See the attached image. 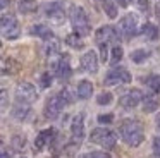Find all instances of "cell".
Returning a JSON list of instances; mask_svg holds the SVG:
<instances>
[{
    "instance_id": "18",
    "label": "cell",
    "mask_w": 160,
    "mask_h": 158,
    "mask_svg": "<svg viewBox=\"0 0 160 158\" xmlns=\"http://www.w3.org/2000/svg\"><path fill=\"white\" fill-rule=\"evenodd\" d=\"M31 34H35V36L42 38V40H47V41L53 38L52 29H50L48 26H45V24H35V26L31 27Z\"/></svg>"
},
{
    "instance_id": "38",
    "label": "cell",
    "mask_w": 160,
    "mask_h": 158,
    "mask_svg": "<svg viewBox=\"0 0 160 158\" xmlns=\"http://www.w3.org/2000/svg\"><path fill=\"white\" fill-rule=\"evenodd\" d=\"M155 16H157V17H158V19H160V2H158V3H157V5H155Z\"/></svg>"
},
{
    "instance_id": "22",
    "label": "cell",
    "mask_w": 160,
    "mask_h": 158,
    "mask_svg": "<svg viewBox=\"0 0 160 158\" xmlns=\"http://www.w3.org/2000/svg\"><path fill=\"white\" fill-rule=\"evenodd\" d=\"M19 69V64L14 60V58H5L4 65H2V74L7 76V74H16Z\"/></svg>"
},
{
    "instance_id": "5",
    "label": "cell",
    "mask_w": 160,
    "mask_h": 158,
    "mask_svg": "<svg viewBox=\"0 0 160 158\" xmlns=\"http://www.w3.org/2000/svg\"><path fill=\"white\" fill-rule=\"evenodd\" d=\"M138 33V17L134 14H126L121 21H119V34L129 40Z\"/></svg>"
},
{
    "instance_id": "27",
    "label": "cell",
    "mask_w": 160,
    "mask_h": 158,
    "mask_svg": "<svg viewBox=\"0 0 160 158\" xmlns=\"http://www.w3.org/2000/svg\"><path fill=\"white\" fill-rule=\"evenodd\" d=\"M103 9H105V14H107L110 19H115V17H117V5H115L112 0H103Z\"/></svg>"
},
{
    "instance_id": "15",
    "label": "cell",
    "mask_w": 160,
    "mask_h": 158,
    "mask_svg": "<svg viewBox=\"0 0 160 158\" xmlns=\"http://www.w3.org/2000/svg\"><path fill=\"white\" fill-rule=\"evenodd\" d=\"M45 14L50 21L53 22H62L64 19V9L59 2H52V3H47L45 5Z\"/></svg>"
},
{
    "instance_id": "34",
    "label": "cell",
    "mask_w": 160,
    "mask_h": 158,
    "mask_svg": "<svg viewBox=\"0 0 160 158\" xmlns=\"http://www.w3.org/2000/svg\"><path fill=\"white\" fill-rule=\"evenodd\" d=\"M152 148H153V155L160 158V136L153 137V144H152Z\"/></svg>"
},
{
    "instance_id": "33",
    "label": "cell",
    "mask_w": 160,
    "mask_h": 158,
    "mask_svg": "<svg viewBox=\"0 0 160 158\" xmlns=\"http://www.w3.org/2000/svg\"><path fill=\"white\" fill-rule=\"evenodd\" d=\"M98 122L100 124H112L114 122V113H102V115H98Z\"/></svg>"
},
{
    "instance_id": "35",
    "label": "cell",
    "mask_w": 160,
    "mask_h": 158,
    "mask_svg": "<svg viewBox=\"0 0 160 158\" xmlns=\"http://www.w3.org/2000/svg\"><path fill=\"white\" fill-rule=\"evenodd\" d=\"M100 47V53H102V60H107L108 58V47H107V43H102V45H98Z\"/></svg>"
},
{
    "instance_id": "26",
    "label": "cell",
    "mask_w": 160,
    "mask_h": 158,
    "mask_svg": "<svg viewBox=\"0 0 160 158\" xmlns=\"http://www.w3.org/2000/svg\"><path fill=\"white\" fill-rule=\"evenodd\" d=\"M55 96L59 98V101H60V105H62V106H67V105H71V103H72V96H71V91L67 88L60 89Z\"/></svg>"
},
{
    "instance_id": "28",
    "label": "cell",
    "mask_w": 160,
    "mask_h": 158,
    "mask_svg": "<svg viewBox=\"0 0 160 158\" xmlns=\"http://www.w3.org/2000/svg\"><path fill=\"white\" fill-rule=\"evenodd\" d=\"M11 144H12V148H14L16 151H21L22 148L26 146V137H24V136H19V134H16V136H12Z\"/></svg>"
},
{
    "instance_id": "29",
    "label": "cell",
    "mask_w": 160,
    "mask_h": 158,
    "mask_svg": "<svg viewBox=\"0 0 160 158\" xmlns=\"http://www.w3.org/2000/svg\"><path fill=\"white\" fill-rule=\"evenodd\" d=\"M145 82H146V86H150L155 93H160V76H150V77L145 79Z\"/></svg>"
},
{
    "instance_id": "36",
    "label": "cell",
    "mask_w": 160,
    "mask_h": 158,
    "mask_svg": "<svg viewBox=\"0 0 160 158\" xmlns=\"http://www.w3.org/2000/svg\"><path fill=\"white\" fill-rule=\"evenodd\" d=\"M2 106H7V91L5 89H2Z\"/></svg>"
},
{
    "instance_id": "21",
    "label": "cell",
    "mask_w": 160,
    "mask_h": 158,
    "mask_svg": "<svg viewBox=\"0 0 160 158\" xmlns=\"http://www.w3.org/2000/svg\"><path fill=\"white\" fill-rule=\"evenodd\" d=\"M129 57H131V60L134 62V64H143V62L150 57V52L145 50V48H136V50L131 52Z\"/></svg>"
},
{
    "instance_id": "37",
    "label": "cell",
    "mask_w": 160,
    "mask_h": 158,
    "mask_svg": "<svg viewBox=\"0 0 160 158\" xmlns=\"http://www.w3.org/2000/svg\"><path fill=\"white\" fill-rule=\"evenodd\" d=\"M129 2H131V0H117V3H119L121 7H128Z\"/></svg>"
},
{
    "instance_id": "23",
    "label": "cell",
    "mask_w": 160,
    "mask_h": 158,
    "mask_svg": "<svg viewBox=\"0 0 160 158\" xmlns=\"http://www.w3.org/2000/svg\"><path fill=\"white\" fill-rule=\"evenodd\" d=\"M60 52V43L55 40V38H52V40L47 41L45 45V53L48 55V57H53V55H57Z\"/></svg>"
},
{
    "instance_id": "6",
    "label": "cell",
    "mask_w": 160,
    "mask_h": 158,
    "mask_svg": "<svg viewBox=\"0 0 160 158\" xmlns=\"http://www.w3.org/2000/svg\"><path fill=\"white\" fill-rule=\"evenodd\" d=\"M36 98H38V91L31 82H19L18 84V88H16V100L18 101L31 105L33 101H36Z\"/></svg>"
},
{
    "instance_id": "25",
    "label": "cell",
    "mask_w": 160,
    "mask_h": 158,
    "mask_svg": "<svg viewBox=\"0 0 160 158\" xmlns=\"http://www.w3.org/2000/svg\"><path fill=\"white\" fill-rule=\"evenodd\" d=\"M66 43L69 45L71 48H76V50H81V48L84 47V43L81 41V36H79V34H76V33L69 34V36L66 38Z\"/></svg>"
},
{
    "instance_id": "17",
    "label": "cell",
    "mask_w": 160,
    "mask_h": 158,
    "mask_svg": "<svg viewBox=\"0 0 160 158\" xmlns=\"http://www.w3.org/2000/svg\"><path fill=\"white\" fill-rule=\"evenodd\" d=\"M78 98L81 100H88L91 95H93V84H91V81H88V79H83V81L78 84Z\"/></svg>"
},
{
    "instance_id": "1",
    "label": "cell",
    "mask_w": 160,
    "mask_h": 158,
    "mask_svg": "<svg viewBox=\"0 0 160 158\" xmlns=\"http://www.w3.org/2000/svg\"><path fill=\"white\" fill-rule=\"evenodd\" d=\"M119 134H121L122 141H124L128 146H139L145 139V132H143V126L139 120L134 119H126L121 122L119 126Z\"/></svg>"
},
{
    "instance_id": "40",
    "label": "cell",
    "mask_w": 160,
    "mask_h": 158,
    "mask_svg": "<svg viewBox=\"0 0 160 158\" xmlns=\"http://www.w3.org/2000/svg\"><path fill=\"white\" fill-rule=\"evenodd\" d=\"M7 3H11V0H2V5H0V7H2V9H5V7H7Z\"/></svg>"
},
{
    "instance_id": "30",
    "label": "cell",
    "mask_w": 160,
    "mask_h": 158,
    "mask_svg": "<svg viewBox=\"0 0 160 158\" xmlns=\"http://www.w3.org/2000/svg\"><path fill=\"white\" fill-rule=\"evenodd\" d=\"M112 100H114V95L110 91H103L97 96V103L98 105H110Z\"/></svg>"
},
{
    "instance_id": "32",
    "label": "cell",
    "mask_w": 160,
    "mask_h": 158,
    "mask_svg": "<svg viewBox=\"0 0 160 158\" xmlns=\"http://www.w3.org/2000/svg\"><path fill=\"white\" fill-rule=\"evenodd\" d=\"M52 82H53V77H52V74H50V72H43V74L40 76V86H42L43 89L50 88V86H52Z\"/></svg>"
},
{
    "instance_id": "39",
    "label": "cell",
    "mask_w": 160,
    "mask_h": 158,
    "mask_svg": "<svg viewBox=\"0 0 160 158\" xmlns=\"http://www.w3.org/2000/svg\"><path fill=\"white\" fill-rule=\"evenodd\" d=\"M2 158H11V153H7V150H2Z\"/></svg>"
},
{
    "instance_id": "7",
    "label": "cell",
    "mask_w": 160,
    "mask_h": 158,
    "mask_svg": "<svg viewBox=\"0 0 160 158\" xmlns=\"http://www.w3.org/2000/svg\"><path fill=\"white\" fill-rule=\"evenodd\" d=\"M2 31L7 40H16L21 34V27H19L18 21L14 16H2Z\"/></svg>"
},
{
    "instance_id": "9",
    "label": "cell",
    "mask_w": 160,
    "mask_h": 158,
    "mask_svg": "<svg viewBox=\"0 0 160 158\" xmlns=\"http://www.w3.org/2000/svg\"><path fill=\"white\" fill-rule=\"evenodd\" d=\"M141 101H143V95H141L139 89H129V91H126L124 95L119 98V105L124 106V108H134V106H138Z\"/></svg>"
},
{
    "instance_id": "13",
    "label": "cell",
    "mask_w": 160,
    "mask_h": 158,
    "mask_svg": "<svg viewBox=\"0 0 160 158\" xmlns=\"http://www.w3.org/2000/svg\"><path fill=\"white\" fill-rule=\"evenodd\" d=\"M53 69H55L59 79H69L71 74H72V69H71V62H69V55L64 53L60 57V60L57 64H53Z\"/></svg>"
},
{
    "instance_id": "2",
    "label": "cell",
    "mask_w": 160,
    "mask_h": 158,
    "mask_svg": "<svg viewBox=\"0 0 160 158\" xmlns=\"http://www.w3.org/2000/svg\"><path fill=\"white\" fill-rule=\"evenodd\" d=\"M69 19H71V24H72V29L76 34H79V36L90 34L91 26H90V21H88V16L83 7L71 5L69 7Z\"/></svg>"
},
{
    "instance_id": "10",
    "label": "cell",
    "mask_w": 160,
    "mask_h": 158,
    "mask_svg": "<svg viewBox=\"0 0 160 158\" xmlns=\"http://www.w3.org/2000/svg\"><path fill=\"white\" fill-rule=\"evenodd\" d=\"M71 134H72V143H81L84 137V113H78L71 124Z\"/></svg>"
},
{
    "instance_id": "16",
    "label": "cell",
    "mask_w": 160,
    "mask_h": 158,
    "mask_svg": "<svg viewBox=\"0 0 160 158\" xmlns=\"http://www.w3.org/2000/svg\"><path fill=\"white\" fill-rule=\"evenodd\" d=\"M29 110H31V106H29V103L16 101L14 108H12V117H14L16 120H24L26 117L29 115Z\"/></svg>"
},
{
    "instance_id": "11",
    "label": "cell",
    "mask_w": 160,
    "mask_h": 158,
    "mask_svg": "<svg viewBox=\"0 0 160 158\" xmlns=\"http://www.w3.org/2000/svg\"><path fill=\"white\" fill-rule=\"evenodd\" d=\"M55 136H57V131L53 129V127H48V129H43L42 132L36 136V139H35V150H43V148L47 146V144H50V143H53V139H55Z\"/></svg>"
},
{
    "instance_id": "41",
    "label": "cell",
    "mask_w": 160,
    "mask_h": 158,
    "mask_svg": "<svg viewBox=\"0 0 160 158\" xmlns=\"http://www.w3.org/2000/svg\"><path fill=\"white\" fill-rule=\"evenodd\" d=\"M157 126L160 127V113H158V115H157Z\"/></svg>"
},
{
    "instance_id": "20",
    "label": "cell",
    "mask_w": 160,
    "mask_h": 158,
    "mask_svg": "<svg viewBox=\"0 0 160 158\" xmlns=\"http://www.w3.org/2000/svg\"><path fill=\"white\" fill-rule=\"evenodd\" d=\"M141 34L146 38V40H150V41H155L157 38H158L160 31H158V27H157L155 24H152V22H146L145 26L141 27Z\"/></svg>"
},
{
    "instance_id": "4",
    "label": "cell",
    "mask_w": 160,
    "mask_h": 158,
    "mask_svg": "<svg viewBox=\"0 0 160 158\" xmlns=\"http://www.w3.org/2000/svg\"><path fill=\"white\" fill-rule=\"evenodd\" d=\"M103 82L107 86H115V84H126V82H131V74H129L128 69L124 67H114L107 72Z\"/></svg>"
},
{
    "instance_id": "14",
    "label": "cell",
    "mask_w": 160,
    "mask_h": 158,
    "mask_svg": "<svg viewBox=\"0 0 160 158\" xmlns=\"http://www.w3.org/2000/svg\"><path fill=\"white\" fill-rule=\"evenodd\" d=\"M81 67L86 72H91V74H95V72L98 71V57L93 50L86 52V53L81 57Z\"/></svg>"
},
{
    "instance_id": "19",
    "label": "cell",
    "mask_w": 160,
    "mask_h": 158,
    "mask_svg": "<svg viewBox=\"0 0 160 158\" xmlns=\"http://www.w3.org/2000/svg\"><path fill=\"white\" fill-rule=\"evenodd\" d=\"M158 106H160V100L155 95H146L143 98V112L145 113L155 112V110H158Z\"/></svg>"
},
{
    "instance_id": "3",
    "label": "cell",
    "mask_w": 160,
    "mask_h": 158,
    "mask_svg": "<svg viewBox=\"0 0 160 158\" xmlns=\"http://www.w3.org/2000/svg\"><path fill=\"white\" fill-rule=\"evenodd\" d=\"M91 143L98 144V146L105 148V150H112L117 143V134L110 129H103V127H98V129H93L90 134Z\"/></svg>"
},
{
    "instance_id": "8",
    "label": "cell",
    "mask_w": 160,
    "mask_h": 158,
    "mask_svg": "<svg viewBox=\"0 0 160 158\" xmlns=\"http://www.w3.org/2000/svg\"><path fill=\"white\" fill-rule=\"evenodd\" d=\"M119 38V33L117 29H115L114 26H110V24H107V26H100L97 29V33H95V40H97L98 45L102 43H110V41H115Z\"/></svg>"
},
{
    "instance_id": "31",
    "label": "cell",
    "mask_w": 160,
    "mask_h": 158,
    "mask_svg": "<svg viewBox=\"0 0 160 158\" xmlns=\"http://www.w3.org/2000/svg\"><path fill=\"white\" fill-rule=\"evenodd\" d=\"M122 57H124V50H122V47L115 45V47L112 48V57H110V62H112V64H117L119 60H122Z\"/></svg>"
},
{
    "instance_id": "24",
    "label": "cell",
    "mask_w": 160,
    "mask_h": 158,
    "mask_svg": "<svg viewBox=\"0 0 160 158\" xmlns=\"http://www.w3.org/2000/svg\"><path fill=\"white\" fill-rule=\"evenodd\" d=\"M19 10L22 14H33L36 10V0H21L19 2Z\"/></svg>"
},
{
    "instance_id": "42",
    "label": "cell",
    "mask_w": 160,
    "mask_h": 158,
    "mask_svg": "<svg viewBox=\"0 0 160 158\" xmlns=\"http://www.w3.org/2000/svg\"><path fill=\"white\" fill-rule=\"evenodd\" d=\"M21 158H26V156H21Z\"/></svg>"
},
{
    "instance_id": "12",
    "label": "cell",
    "mask_w": 160,
    "mask_h": 158,
    "mask_svg": "<svg viewBox=\"0 0 160 158\" xmlns=\"http://www.w3.org/2000/svg\"><path fill=\"white\" fill-rule=\"evenodd\" d=\"M62 108H64V106L60 105L59 98H57V96H52V98H48V100H47L45 108H43V113H45V117H47V119L55 120L57 117H59V113H60V110H62Z\"/></svg>"
}]
</instances>
